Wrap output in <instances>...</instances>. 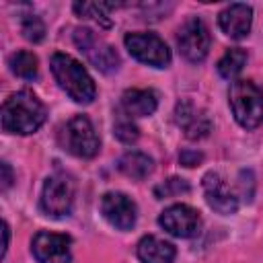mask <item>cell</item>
Returning <instances> with one entry per match:
<instances>
[{
	"label": "cell",
	"mask_w": 263,
	"mask_h": 263,
	"mask_svg": "<svg viewBox=\"0 0 263 263\" xmlns=\"http://www.w3.org/2000/svg\"><path fill=\"white\" fill-rule=\"evenodd\" d=\"M2 129L6 134H35L47 119V109L39 97L27 88L12 92L2 105Z\"/></svg>",
	"instance_id": "obj_1"
},
{
	"label": "cell",
	"mask_w": 263,
	"mask_h": 263,
	"mask_svg": "<svg viewBox=\"0 0 263 263\" xmlns=\"http://www.w3.org/2000/svg\"><path fill=\"white\" fill-rule=\"evenodd\" d=\"M49 68H51V74H53L55 82L60 84V88L74 103L90 105L95 101V97H97L95 80L90 78V74L78 60H74L68 53L55 51L49 60Z\"/></svg>",
	"instance_id": "obj_2"
},
{
	"label": "cell",
	"mask_w": 263,
	"mask_h": 263,
	"mask_svg": "<svg viewBox=\"0 0 263 263\" xmlns=\"http://www.w3.org/2000/svg\"><path fill=\"white\" fill-rule=\"evenodd\" d=\"M228 103L236 123L255 129L263 123V86L253 80H234L228 90Z\"/></svg>",
	"instance_id": "obj_3"
},
{
	"label": "cell",
	"mask_w": 263,
	"mask_h": 263,
	"mask_svg": "<svg viewBox=\"0 0 263 263\" xmlns=\"http://www.w3.org/2000/svg\"><path fill=\"white\" fill-rule=\"evenodd\" d=\"M58 142L62 150L76 158H95L101 150V140L86 115H74L68 119L58 134Z\"/></svg>",
	"instance_id": "obj_4"
},
{
	"label": "cell",
	"mask_w": 263,
	"mask_h": 263,
	"mask_svg": "<svg viewBox=\"0 0 263 263\" xmlns=\"http://www.w3.org/2000/svg\"><path fill=\"white\" fill-rule=\"evenodd\" d=\"M74 43L82 51V55L103 74H111L119 68L121 60L113 45H109L105 39H101L92 29L78 27L74 29Z\"/></svg>",
	"instance_id": "obj_5"
},
{
	"label": "cell",
	"mask_w": 263,
	"mask_h": 263,
	"mask_svg": "<svg viewBox=\"0 0 263 263\" xmlns=\"http://www.w3.org/2000/svg\"><path fill=\"white\" fill-rule=\"evenodd\" d=\"M74 195H76V187L72 177H68L66 173H55L45 179L39 203L45 216L64 218V216H70L72 212Z\"/></svg>",
	"instance_id": "obj_6"
},
{
	"label": "cell",
	"mask_w": 263,
	"mask_h": 263,
	"mask_svg": "<svg viewBox=\"0 0 263 263\" xmlns=\"http://www.w3.org/2000/svg\"><path fill=\"white\" fill-rule=\"evenodd\" d=\"M177 47L187 62L191 64L203 62L212 47V35L208 25L199 16L187 18L177 31Z\"/></svg>",
	"instance_id": "obj_7"
},
{
	"label": "cell",
	"mask_w": 263,
	"mask_h": 263,
	"mask_svg": "<svg viewBox=\"0 0 263 263\" xmlns=\"http://www.w3.org/2000/svg\"><path fill=\"white\" fill-rule=\"evenodd\" d=\"M123 43L129 55L142 64L154 68H166L173 60L168 45L156 33H127Z\"/></svg>",
	"instance_id": "obj_8"
},
{
	"label": "cell",
	"mask_w": 263,
	"mask_h": 263,
	"mask_svg": "<svg viewBox=\"0 0 263 263\" xmlns=\"http://www.w3.org/2000/svg\"><path fill=\"white\" fill-rule=\"evenodd\" d=\"M72 238L68 234L41 230L31 240V253L37 263H72Z\"/></svg>",
	"instance_id": "obj_9"
},
{
	"label": "cell",
	"mask_w": 263,
	"mask_h": 263,
	"mask_svg": "<svg viewBox=\"0 0 263 263\" xmlns=\"http://www.w3.org/2000/svg\"><path fill=\"white\" fill-rule=\"evenodd\" d=\"M201 187H203L205 201L214 212L228 216V214H234L238 210L240 197L220 173H216V171L205 173L203 181H201Z\"/></svg>",
	"instance_id": "obj_10"
},
{
	"label": "cell",
	"mask_w": 263,
	"mask_h": 263,
	"mask_svg": "<svg viewBox=\"0 0 263 263\" xmlns=\"http://www.w3.org/2000/svg\"><path fill=\"white\" fill-rule=\"evenodd\" d=\"M158 224L168 234H173L177 238H191L199 232L201 216L195 208H191L187 203H175L160 212Z\"/></svg>",
	"instance_id": "obj_11"
},
{
	"label": "cell",
	"mask_w": 263,
	"mask_h": 263,
	"mask_svg": "<svg viewBox=\"0 0 263 263\" xmlns=\"http://www.w3.org/2000/svg\"><path fill=\"white\" fill-rule=\"evenodd\" d=\"M101 214L117 230H132L138 220L136 201L121 191H109L101 197Z\"/></svg>",
	"instance_id": "obj_12"
},
{
	"label": "cell",
	"mask_w": 263,
	"mask_h": 263,
	"mask_svg": "<svg viewBox=\"0 0 263 263\" xmlns=\"http://www.w3.org/2000/svg\"><path fill=\"white\" fill-rule=\"evenodd\" d=\"M175 121L177 125L185 132V136L189 140H199V138H205L212 129V119L210 115L195 107L191 101H179L177 107H175Z\"/></svg>",
	"instance_id": "obj_13"
},
{
	"label": "cell",
	"mask_w": 263,
	"mask_h": 263,
	"mask_svg": "<svg viewBox=\"0 0 263 263\" xmlns=\"http://www.w3.org/2000/svg\"><path fill=\"white\" fill-rule=\"evenodd\" d=\"M251 25H253V8L242 2H234L218 14V27L226 37L234 41L245 39L251 31Z\"/></svg>",
	"instance_id": "obj_14"
},
{
	"label": "cell",
	"mask_w": 263,
	"mask_h": 263,
	"mask_svg": "<svg viewBox=\"0 0 263 263\" xmlns=\"http://www.w3.org/2000/svg\"><path fill=\"white\" fill-rule=\"evenodd\" d=\"M158 107V95L152 88H129L121 95L119 111L127 117H146L152 115Z\"/></svg>",
	"instance_id": "obj_15"
},
{
	"label": "cell",
	"mask_w": 263,
	"mask_h": 263,
	"mask_svg": "<svg viewBox=\"0 0 263 263\" xmlns=\"http://www.w3.org/2000/svg\"><path fill=\"white\" fill-rule=\"evenodd\" d=\"M136 253H138V259L142 263H173L177 249L173 242L162 240L154 234H148V236L140 238Z\"/></svg>",
	"instance_id": "obj_16"
},
{
	"label": "cell",
	"mask_w": 263,
	"mask_h": 263,
	"mask_svg": "<svg viewBox=\"0 0 263 263\" xmlns=\"http://www.w3.org/2000/svg\"><path fill=\"white\" fill-rule=\"evenodd\" d=\"M117 168L125 177L134 179V181H142L154 171V160L140 150H127L123 156H119Z\"/></svg>",
	"instance_id": "obj_17"
},
{
	"label": "cell",
	"mask_w": 263,
	"mask_h": 263,
	"mask_svg": "<svg viewBox=\"0 0 263 263\" xmlns=\"http://www.w3.org/2000/svg\"><path fill=\"white\" fill-rule=\"evenodd\" d=\"M245 64H247V51L242 49V47H230V49H226V53L218 60V74L222 76V78H226V80H232V78H236L240 72H242V68H245Z\"/></svg>",
	"instance_id": "obj_18"
},
{
	"label": "cell",
	"mask_w": 263,
	"mask_h": 263,
	"mask_svg": "<svg viewBox=\"0 0 263 263\" xmlns=\"http://www.w3.org/2000/svg\"><path fill=\"white\" fill-rule=\"evenodd\" d=\"M8 66L12 70V74H16L18 78H25V80H33L37 78L39 74V62H37V55L31 53V51H16L8 58Z\"/></svg>",
	"instance_id": "obj_19"
},
{
	"label": "cell",
	"mask_w": 263,
	"mask_h": 263,
	"mask_svg": "<svg viewBox=\"0 0 263 263\" xmlns=\"http://www.w3.org/2000/svg\"><path fill=\"white\" fill-rule=\"evenodd\" d=\"M72 8L82 18H92L101 27H111L109 10L115 8V4H105V2H74Z\"/></svg>",
	"instance_id": "obj_20"
},
{
	"label": "cell",
	"mask_w": 263,
	"mask_h": 263,
	"mask_svg": "<svg viewBox=\"0 0 263 263\" xmlns=\"http://www.w3.org/2000/svg\"><path fill=\"white\" fill-rule=\"evenodd\" d=\"M113 134H115L117 140H121L123 144H132V142L138 140L140 129H138V125L132 121V117H127L125 113L119 111V117H117V121H115V125H113Z\"/></svg>",
	"instance_id": "obj_21"
},
{
	"label": "cell",
	"mask_w": 263,
	"mask_h": 263,
	"mask_svg": "<svg viewBox=\"0 0 263 263\" xmlns=\"http://www.w3.org/2000/svg\"><path fill=\"white\" fill-rule=\"evenodd\" d=\"M189 183L181 177H171L166 181H162L160 185L154 187V195L156 199H164V197H175V195H181V193H189Z\"/></svg>",
	"instance_id": "obj_22"
},
{
	"label": "cell",
	"mask_w": 263,
	"mask_h": 263,
	"mask_svg": "<svg viewBox=\"0 0 263 263\" xmlns=\"http://www.w3.org/2000/svg\"><path fill=\"white\" fill-rule=\"evenodd\" d=\"M21 31H23L25 39H29L33 43H39L45 37V23L35 14H27L21 21Z\"/></svg>",
	"instance_id": "obj_23"
},
{
	"label": "cell",
	"mask_w": 263,
	"mask_h": 263,
	"mask_svg": "<svg viewBox=\"0 0 263 263\" xmlns=\"http://www.w3.org/2000/svg\"><path fill=\"white\" fill-rule=\"evenodd\" d=\"M238 197H242L245 201H251L253 199V193H255V177L251 171H240L238 173Z\"/></svg>",
	"instance_id": "obj_24"
},
{
	"label": "cell",
	"mask_w": 263,
	"mask_h": 263,
	"mask_svg": "<svg viewBox=\"0 0 263 263\" xmlns=\"http://www.w3.org/2000/svg\"><path fill=\"white\" fill-rule=\"evenodd\" d=\"M201 158H203V154L197 152V150H183L179 154V160H181L183 166H195L197 162H201Z\"/></svg>",
	"instance_id": "obj_25"
},
{
	"label": "cell",
	"mask_w": 263,
	"mask_h": 263,
	"mask_svg": "<svg viewBox=\"0 0 263 263\" xmlns=\"http://www.w3.org/2000/svg\"><path fill=\"white\" fill-rule=\"evenodd\" d=\"M12 185V171L8 162H2V191H6Z\"/></svg>",
	"instance_id": "obj_26"
},
{
	"label": "cell",
	"mask_w": 263,
	"mask_h": 263,
	"mask_svg": "<svg viewBox=\"0 0 263 263\" xmlns=\"http://www.w3.org/2000/svg\"><path fill=\"white\" fill-rule=\"evenodd\" d=\"M8 236H10V232H8V224L4 222V247H2V257L6 255V249H8Z\"/></svg>",
	"instance_id": "obj_27"
}]
</instances>
